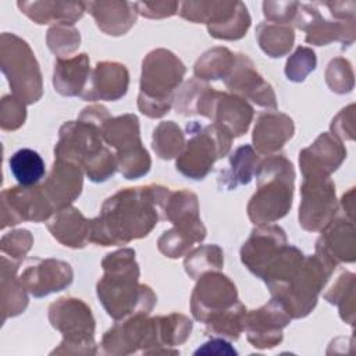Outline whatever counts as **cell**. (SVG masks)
Returning <instances> with one entry per match:
<instances>
[{
	"label": "cell",
	"mask_w": 356,
	"mask_h": 356,
	"mask_svg": "<svg viewBox=\"0 0 356 356\" xmlns=\"http://www.w3.org/2000/svg\"><path fill=\"white\" fill-rule=\"evenodd\" d=\"M250 22H252V19H250L246 6L242 1H239L234 15L229 19H227L225 22L218 24V25L207 26V31H209V35L216 39L238 40L246 35V32L250 26Z\"/></svg>",
	"instance_id": "obj_43"
},
{
	"label": "cell",
	"mask_w": 356,
	"mask_h": 356,
	"mask_svg": "<svg viewBox=\"0 0 356 356\" xmlns=\"http://www.w3.org/2000/svg\"><path fill=\"white\" fill-rule=\"evenodd\" d=\"M254 175L257 189L246 207L249 220L256 225L281 220L292 206L293 164L282 154H271L260 160Z\"/></svg>",
	"instance_id": "obj_3"
},
{
	"label": "cell",
	"mask_w": 356,
	"mask_h": 356,
	"mask_svg": "<svg viewBox=\"0 0 356 356\" xmlns=\"http://www.w3.org/2000/svg\"><path fill=\"white\" fill-rule=\"evenodd\" d=\"M195 355H217V356L228 355V356H232V355H238V352L224 338L214 337L210 341L204 342L202 346H199L195 350Z\"/></svg>",
	"instance_id": "obj_52"
},
{
	"label": "cell",
	"mask_w": 356,
	"mask_h": 356,
	"mask_svg": "<svg viewBox=\"0 0 356 356\" xmlns=\"http://www.w3.org/2000/svg\"><path fill=\"white\" fill-rule=\"evenodd\" d=\"M285 245H288L286 235L280 225H257L241 248V261L252 274L261 278L266 268Z\"/></svg>",
	"instance_id": "obj_19"
},
{
	"label": "cell",
	"mask_w": 356,
	"mask_h": 356,
	"mask_svg": "<svg viewBox=\"0 0 356 356\" xmlns=\"http://www.w3.org/2000/svg\"><path fill=\"white\" fill-rule=\"evenodd\" d=\"M26 104L14 95L3 96L0 102V127L4 131H15L26 120Z\"/></svg>",
	"instance_id": "obj_48"
},
{
	"label": "cell",
	"mask_w": 356,
	"mask_h": 356,
	"mask_svg": "<svg viewBox=\"0 0 356 356\" xmlns=\"http://www.w3.org/2000/svg\"><path fill=\"white\" fill-rule=\"evenodd\" d=\"M256 39L260 49L271 58L284 57L289 53L295 42L292 25L274 22H260L256 28Z\"/></svg>",
	"instance_id": "obj_33"
},
{
	"label": "cell",
	"mask_w": 356,
	"mask_h": 356,
	"mask_svg": "<svg viewBox=\"0 0 356 356\" xmlns=\"http://www.w3.org/2000/svg\"><path fill=\"white\" fill-rule=\"evenodd\" d=\"M260 156L250 145L236 147L228 160V168L218 174V186L225 191H234L239 185H248L256 174L260 163Z\"/></svg>",
	"instance_id": "obj_30"
},
{
	"label": "cell",
	"mask_w": 356,
	"mask_h": 356,
	"mask_svg": "<svg viewBox=\"0 0 356 356\" xmlns=\"http://www.w3.org/2000/svg\"><path fill=\"white\" fill-rule=\"evenodd\" d=\"M185 134L174 121H161L153 131L152 147L163 160L178 157L185 147Z\"/></svg>",
	"instance_id": "obj_38"
},
{
	"label": "cell",
	"mask_w": 356,
	"mask_h": 356,
	"mask_svg": "<svg viewBox=\"0 0 356 356\" xmlns=\"http://www.w3.org/2000/svg\"><path fill=\"white\" fill-rule=\"evenodd\" d=\"M163 185L125 188L106 199L100 214L90 220L89 242L120 246L147 236L163 218L170 195Z\"/></svg>",
	"instance_id": "obj_1"
},
{
	"label": "cell",
	"mask_w": 356,
	"mask_h": 356,
	"mask_svg": "<svg viewBox=\"0 0 356 356\" xmlns=\"http://www.w3.org/2000/svg\"><path fill=\"white\" fill-rule=\"evenodd\" d=\"M332 273L334 270L316 254L305 256L289 280L270 293L285 307L291 318H303L316 307L318 295Z\"/></svg>",
	"instance_id": "obj_7"
},
{
	"label": "cell",
	"mask_w": 356,
	"mask_h": 356,
	"mask_svg": "<svg viewBox=\"0 0 356 356\" xmlns=\"http://www.w3.org/2000/svg\"><path fill=\"white\" fill-rule=\"evenodd\" d=\"M47 229L61 245L81 249L89 242L90 220H88L78 209L67 206L56 210L47 220Z\"/></svg>",
	"instance_id": "obj_25"
},
{
	"label": "cell",
	"mask_w": 356,
	"mask_h": 356,
	"mask_svg": "<svg viewBox=\"0 0 356 356\" xmlns=\"http://www.w3.org/2000/svg\"><path fill=\"white\" fill-rule=\"evenodd\" d=\"M204 238L206 235L203 236L197 232L172 227L164 231L163 235L159 238L157 248L165 257L178 259L181 256H185L195 243H200Z\"/></svg>",
	"instance_id": "obj_41"
},
{
	"label": "cell",
	"mask_w": 356,
	"mask_h": 356,
	"mask_svg": "<svg viewBox=\"0 0 356 356\" xmlns=\"http://www.w3.org/2000/svg\"><path fill=\"white\" fill-rule=\"evenodd\" d=\"M238 300L235 284L220 271H209L197 278L191 295V312L195 320L204 324Z\"/></svg>",
	"instance_id": "obj_13"
},
{
	"label": "cell",
	"mask_w": 356,
	"mask_h": 356,
	"mask_svg": "<svg viewBox=\"0 0 356 356\" xmlns=\"http://www.w3.org/2000/svg\"><path fill=\"white\" fill-rule=\"evenodd\" d=\"M293 120L277 110L259 114L253 128V146L259 154H277L284 145L293 136Z\"/></svg>",
	"instance_id": "obj_24"
},
{
	"label": "cell",
	"mask_w": 356,
	"mask_h": 356,
	"mask_svg": "<svg viewBox=\"0 0 356 356\" xmlns=\"http://www.w3.org/2000/svg\"><path fill=\"white\" fill-rule=\"evenodd\" d=\"M224 82L231 93L252 100L260 107L277 110L273 86L259 74L254 63L246 54L235 53V64Z\"/></svg>",
	"instance_id": "obj_18"
},
{
	"label": "cell",
	"mask_w": 356,
	"mask_h": 356,
	"mask_svg": "<svg viewBox=\"0 0 356 356\" xmlns=\"http://www.w3.org/2000/svg\"><path fill=\"white\" fill-rule=\"evenodd\" d=\"M10 171L22 186H35L44 177L46 168L40 154L32 149L17 150L8 160Z\"/></svg>",
	"instance_id": "obj_36"
},
{
	"label": "cell",
	"mask_w": 356,
	"mask_h": 356,
	"mask_svg": "<svg viewBox=\"0 0 356 356\" xmlns=\"http://www.w3.org/2000/svg\"><path fill=\"white\" fill-rule=\"evenodd\" d=\"M90 71L89 57L85 53L68 58H57L53 72L54 90L61 96L81 97L88 85Z\"/></svg>",
	"instance_id": "obj_28"
},
{
	"label": "cell",
	"mask_w": 356,
	"mask_h": 356,
	"mask_svg": "<svg viewBox=\"0 0 356 356\" xmlns=\"http://www.w3.org/2000/svg\"><path fill=\"white\" fill-rule=\"evenodd\" d=\"M17 6L29 19L39 25H74L86 11L85 1H18Z\"/></svg>",
	"instance_id": "obj_27"
},
{
	"label": "cell",
	"mask_w": 356,
	"mask_h": 356,
	"mask_svg": "<svg viewBox=\"0 0 356 356\" xmlns=\"http://www.w3.org/2000/svg\"><path fill=\"white\" fill-rule=\"evenodd\" d=\"M235 64V53L227 47H213L204 51L193 65V74L199 81L225 79Z\"/></svg>",
	"instance_id": "obj_34"
},
{
	"label": "cell",
	"mask_w": 356,
	"mask_h": 356,
	"mask_svg": "<svg viewBox=\"0 0 356 356\" xmlns=\"http://www.w3.org/2000/svg\"><path fill=\"white\" fill-rule=\"evenodd\" d=\"M186 68L167 49L149 51L142 61L138 108L149 118H161L174 104L175 90L182 83Z\"/></svg>",
	"instance_id": "obj_4"
},
{
	"label": "cell",
	"mask_w": 356,
	"mask_h": 356,
	"mask_svg": "<svg viewBox=\"0 0 356 356\" xmlns=\"http://www.w3.org/2000/svg\"><path fill=\"white\" fill-rule=\"evenodd\" d=\"M320 6L327 7L330 14L339 21H355V10L356 3L353 0L349 1H321Z\"/></svg>",
	"instance_id": "obj_53"
},
{
	"label": "cell",
	"mask_w": 356,
	"mask_h": 356,
	"mask_svg": "<svg viewBox=\"0 0 356 356\" xmlns=\"http://www.w3.org/2000/svg\"><path fill=\"white\" fill-rule=\"evenodd\" d=\"M33 245V236L28 229H14L1 236V254L22 263L26 253Z\"/></svg>",
	"instance_id": "obj_47"
},
{
	"label": "cell",
	"mask_w": 356,
	"mask_h": 356,
	"mask_svg": "<svg viewBox=\"0 0 356 356\" xmlns=\"http://www.w3.org/2000/svg\"><path fill=\"white\" fill-rule=\"evenodd\" d=\"M245 305L238 300L229 309L213 316L204 323V332L211 337H220L224 339L236 341L245 328L246 317Z\"/></svg>",
	"instance_id": "obj_35"
},
{
	"label": "cell",
	"mask_w": 356,
	"mask_h": 356,
	"mask_svg": "<svg viewBox=\"0 0 356 356\" xmlns=\"http://www.w3.org/2000/svg\"><path fill=\"white\" fill-rule=\"evenodd\" d=\"M353 195H355V189L350 188V191L348 193H345L341 199V207L343 211V216H346L348 218L353 220V209H355V203H353Z\"/></svg>",
	"instance_id": "obj_54"
},
{
	"label": "cell",
	"mask_w": 356,
	"mask_h": 356,
	"mask_svg": "<svg viewBox=\"0 0 356 356\" xmlns=\"http://www.w3.org/2000/svg\"><path fill=\"white\" fill-rule=\"evenodd\" d=\"M50 325L63 339L50 355H96L95 318L90 307L78 298H60L49 307Z\"/></svg>",
	"instance_id": "obj_5"
},
{
	"label": "cell",
	"mask_w": 356,
	"mask_h": 356,
	"mask_svg": "<svg viewBox=\"0 0 356 356\" xmlns=\"http://www.w3.org/2000/svg\"><path fill=\"white\" fill-rule=\"evenodd\" d=\"M299 225L305 231H321L338 211L335 185L330 177L303 178L300 186Z\"/></svg>",
	"instance_id": "obj_11"
},
{
	"label": "cell",
	"mask_w": 356,
	"mask_h": 356,
	"mask_svg": "<svg viewBox=\"0 0 356 356\" xmlns=\"http://www.w3.org/2000/svg\"><path fill=\"white\" fill-rule=\"evenodd\" d=\"M40 186L56 210L71 206L82 192L83 170L75 163L56 159Z\"/></svg>",
	"instance_id": "obj_23"
},
{
	"label": "cell",
	"mask_w": 356,
	"mask_h": 356,
	"mask_svg": "<svg viewBox=\"0 0 356 356\" xmlns=\"http://www.w3.org/2000/svg\"><path fill=\"white\" fill-rule=\"evenodd\" d=\"M129 85V72L127 67L117 61H100L90 71L88 85L81 95L88 102H114L121 99Z\"/></svg>",
	"instance_id": "obj_22"
},
{
	"label": "cell",
	"mask_w": 356,
	"mask_h": 356,
	"mask_svg": "<svg viewBox=\"0 0 356 356\" xmlns=\"http://www.w3.org/2000/svg\"><path fill=\"white\" fill-rule=\"evenodd\" d=\"M325 82L328 88L338 95L349 93L355 85L352 64L343 57L332 58L325 70Z\"/></svg>",
	"instance_id": "obj_44"
},
{
	"label": "cell",
	"mask_w": 356,
	"mask_h": 356,
	"mask_svg": "<svg viewBox=\"0 0 356 356\" xmlns=\"http://www.w3.org/2000/svg\"><path fill=\"white\" fill-rule=\"evenodd\" d=\"M298 1H264L263 3V14L268 22L291 25L296 17Z\"/></svg>",
	"instance_id": "obj_49"
},
{
	"label": "cell",
	"mask_w": 356,
	"mask_h": 356,
	"mask_svg": "<svg viewBox=\"0 0 356 356\" xmlns=\"http://www.w3.org/2000/svg\"><path fill=\"white\" fill-rule=\"evenodd\" d=\"M186 134L188 140L175 167L184 177L199 181L211 171L217 160L229 153L234 138L217 124L202 125L197 121L186 124Z\"/></svg>",
	"instance_id": "obj_6"
},
{
	"label": "cell",
	"mask_w": 356,
	"mask_h": 356,
	"mask_svg": "<svg viewBox=\"0 0 356 356\" xmlns=\"http://www.w3.org/2000/svg\"><path fill=\"white\" fill-rule=\"evenodd\" d=\"M46 43L57 58H68V56L78 50L81 33L71 24H57L47 31Z\"/></svg>",
	"instance_id": "obj_42"
},
{
	"label": "cell",
	"mask_w": 356,
	"mask_h": 356,
	"mask_svg": "<svg viewBox=\"0 0 356 356\" xmlns=\"http://www.w3.org/2000/svg\"><path fill=\"white\" fill-rule=\"evenodd\" d=\"M239 1H184L179 4V15L195 24H206L207 26L218 25L229 19Z\"/></svg>",
	"instance_id": "obj_32"
},
{
	"label": "cell",
	"mask_w": 356,
	"mask_h": 356,
	"mask_svg": "<svg viewBox=\"0 0 356 356\" xmlns=\"http://www.w3.org/2000/svg\"><path fill=\"white\" fill-rule=\"evenodd\" d=\"M163 218L179 228H204L199 217L197 196L188 189L170 192L163 209Z\"/></svg>",
	"instance_id": "obj_31"
},
{
	"label": "cell",
	"mask_w": 356,
	"mask_h": 356,
	"mask_svg": "<svg viewBox=\"0 0 356 356\" xmlns=\"http://www.w3.org/2000/svg\"><path fill=\"white\" fill-rule=\"evenodd\" d=\"M86 10L99 29L111 36L127 33L136 22L138 11L131 1H86Z\"/></svg>",
	"instance_id": "obj_26"
},
{
	"label": "cell",
	"mask_w": 356,
	"mask_h": 356,
	"mask_svg": "<svg viewBox=\"0 0 356 356\" xmlns=\"http://www.w3.org/2000/svg\"><path fill=\"white\" fill-rule=\"evenodd\" d=\"M102 129L97 124L79 118L64 122L58 131V140L54 147L56 159L82 167L106 146L103 145Z\"/></svg>",
	"instance_id": "obj_14"
},
{
	"label": "cell",
	"mask_w": 356,
	"mask_h": 356,
	"mask_svg": "<svg viewBox=\"0 0 356 356\" xmlns=\"http://www.w3.org/2000/svg\"><path fill=\"white\" fill-rule=\"evenodd\" d=\"M1 264V278H0V300H1V323L8 317H15L28 306V291L19 281L17 275L21 266L19 261H15L4 254L0 259Z\"/></svg>",
	"instance_id": "obj_29"
},
{
	"label": "cell",
	"mask_w": 356,
	"mask_h": 356,
	"mask_svg": "<svg viewBox=\"0 0 356 356\" xmlns=\"http://www.w3.org/2000/svg\"><path fill=\"white\" fill-rule=\"evenodd\" d=\"M285 307L274 298L245 317V334L256 349H271L282 342L284 328L291 323Z\"/></svg>",
	"instance_id": "obj_15"
},
{
	"label": "cell",
	"mask_w": 356,
	"mask_h": 356,
	"mask_svg": "<svg viewBox=\"0 0 356 356\" xmlns=\"http://www.w3.org/2000/svg\"><path fill=\"white\" fill-rule=\"evenodd\" d=\"M324 299L337 305L341 318L353 325L355 323V274L342 271L332 285L324 292Z\"/></svg>",
	"instance_id": "obj_37"
},
{
	"label": "cell",
	"mask_w": 356,
	"mask_h": 356,
	"mask_svg": "<svg viewBox=\"0 0 356 356\" xmlns=\"http://www.w3.org/2000/svg\"><path fill=\"white\" fill-rule=\"evenodd\" d=\"M100 348L104 355H172L164 348L160 337L159 317L149 314H134L107 330L100 341Z\"/></svg>",
	"instance_id": "obj_9"
},
{
	"label": "cell",
	"mask_w": 356,
	"mask_h": 356,
	"mask_svg": "<svg viewBox=\"0 0 356 356\" xmlns=\"http://www.w3.org/2000/svg\"><path fill=\"white\" fill-rule=\"evenodd\" d=\"M345 159L343 143L330 132H323L309 147L300 150L299 167L303 178L330 177Z\"/></svg>",
	"instance_id": "obj_21"
},
{
	"label": "cell",
	"mask_w": 356,
	"mask_h": 356,
	"mask_svg": "<svg viewBox=\"0 0 356 356\" xmlns=\"http://www.w3.org/2000/svg\"><path fill=\"white\" fill-rule=\"evenodd\" d=\"M224 266V253L218 245H202L185 254L184 267L192 280L209 271H220Z\"/></svg>",
	"instance_id": "obj_39"
},
{
	"label": "cell",
	"mask_w": 356,
	"mask_h": 356,
	"mask_svg": "<svg viewBox=\"0 0 356 356\" xmlns=\"http://www.w3.org/2000/svg\"><path fill=\"white\" fill-rule=\"evenodd\" d=\"M104 143L115 149L117 171L127 179H138L146 175L152 167V159L140 140L139 120L135 114L111 117L102 129Z\"/></svg>",
	"instance_id": "obj_10"
},
{
	"label": "cell",
	"mask_w": 356,
	"mask_h": 356,
	"mask_svg": "<svg viewBox=\"0 0 356 356\" xmlns=\"http://www.w3.org/2000/svg\"><path fill=\"white\" fill-rule=\"evenodd\" d=\"M317 65L316 53L306 46H299L286 60L285 75L292 82H302Z\"/></svg>",
	"instance_id": "obj_45"
},
{
	"label": "cell",
	"mask_w": 356,
	"mask_h": 356,
	"mask_svg": "<svg viewBox=\"0 0 356 356\" xmlns=\"http://www.w3.org/2000/svg\"><path fill=\"white\" fill-rule=\"evenodd\" d=\"M83 172L92 182H104L117 171V157L107 146L82 165Z\"/></svg>",
	"instance_id": "obj_46"
},
{
	"label": "cell",
	"mask_w": 356,
	"mask_h": 356,
	"mask_svg": "<svg viewBox=\"0 0 356 356\" xmlns=\"http://www.w3.org/2000/svg\"><path fill=\"white\" fill-rule=\"evenodd\" d=\"M18 277L28 293L33 298H43L65 289L72 282L74 271L63 260L29 257Z\"/></svg>",
	"instance_id": "obj_16"
},
{
	"label": "cell",
	"mask_w": 356,
	"mask_h": 356,
	"mask_svg": "<svg viewBox=\"0 0 356 356\" xmlns=\"http://www.w3.org/2000/svg\"><path fill=\"white\" fill-rule=\"evenodd\" d=\"M138 14L146 18H165L178 13V1H136Z\"/></svg>",
	"instance_id": "obj_51"
},
{
	"label": "cell",
	"mask_w": 356,
	"mask_h": 356,
	"mask_svg": "<svg viewBox=\"0 0 356 356\" xmlns=\"http://www.w3.org/2000/svg\"><path fill=\"white\" fill-rule=\"evenodd\" d=\"M0 68L13 95L25 104L36 103L42 97V72L32 49L24 39L10 32L1 33Z\"/></svg>",
	"instance_id": "obj_8"
},
{
	"label": "cell",
	"mask_w": 356,
	"mask_h": 356,
	"mask_svg": "<svg viewBox=\"0 0 356 356\" xmlns=\"http://www.w3.org/2000/svg\"><path fill=\"white\" fill-rule=\"evenodd\" d=\"M293 25L306 32L305 40L309 44L327 46L341 42L345 47L355 42V21L325 19L313 3L299 4Z\"/></svg>",
	"instance_id": "obj_17"
},
{
	"label": "cell",
	"mask_w": 356,
	"mask_h": 356,
	"mask_svg": "<svg viewBox=\"0 0 356 356\" xmlns=\"http://www.w3.org/2000/svg\"><path fill=\"white\" fill-rule=\"evenodd\" d=\"M328 267L335 270L341 263H353L356 259V236L353 220L335 216L323 229L316 242V253Z\"/></svg>",
	"instance_id": "obj_20"
},
{
	"label": "cell",
	"mask_w": 356,
	"mask_h": 356,
	"mask_svg": "<svg viewBox=\"0 0 356 356\" xmlns=\"http://www.w3.org/2000/svg\"><path fill=\"white\" fill-rule=\"evenodd\" d=\"M56 209L42 186H13L1 192V229L24 221H47Z\"/></svg>",
	"instance_id": "obj_12"
},
{
	"label": "cell",
	"mask_w": 356,
	"mask_h": 356,
	"mask_svg": "<svg viewBox=\"0 0 356 356\" xmlns=\"http://www.w3.org/2000/svg\"><path fill=\"white\" fill-rule=\"evenodd\" d=\"M103 277L96 285L100 303L114 321L134 314H150L157 296L149 285L139 282L135 250L124 248L106 254L102 261Z\"/></svg>",
	"instance_id": "obj_2"
},
{
	"label": "cell",
	"mask_w": 356,
	"mask_h": 356,
	"mask_svg": "<svg viewBox=\"0 0 356 356\" xmlns=\"http://www.w3.org/2000/svg\"><path fill=\"white\" fill-rule=\"evenodd\" d=\"M157 317H159L160 337L164 348L172 352V355H178L179 350L175 348L185 343L186 339L189 338L193 327L192 321L181 313H171L168 316H157Z\"/></svg>",
	"instance_id": "obj_40"
},
{
	"label": "cell",
	"mask_w": 356,
	"mask_h": 356,
	"mask_svg": "<svg viewBox=\"0 0 356 356\" xmlns=\"http://www.w3.org/2000/svg\"><path fill=\"white\" fill-rule=\"evenodd\" d=\"M331 135L342 140L355 139V104L342 108L331 121Z\"/></svg>",
	"instance_id": "obj_50"
}]
</instances>
